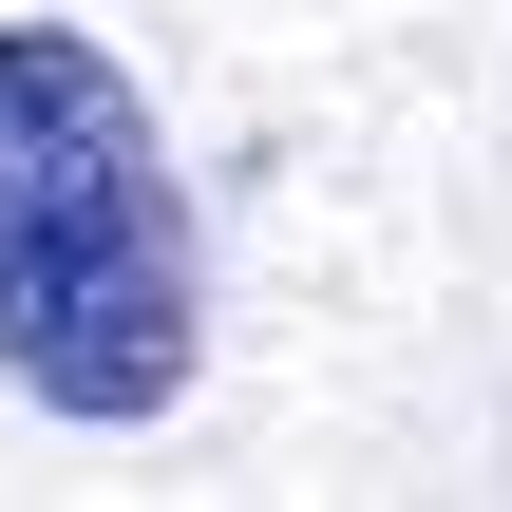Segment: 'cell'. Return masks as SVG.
<instances>
[{
  "mask_svg": "<svg viewBox=\"0 0 512 512\" xmlns=\"http://www.w3.org/2000/svg\"><path fill=\"white\" fill-rule=\"evenodd\" d=\"M209 285L152 95L76 19H0V380L76 437H133L190 399Z\"/></svg>",
  "mask_w": 512,
  "mask_h": 512,
  "instance_id": "6da1fadb",
  "label": "cell"
}]
</instances>
